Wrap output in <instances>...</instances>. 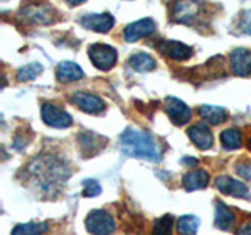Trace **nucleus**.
Masks as SVG:
<instances>
[{
	"label": "nucleus",
	"mask_w": 251,
	"mask_h": 235,
	"mask_svg": "<svg viewBox=\"0 0 251 235\" xmlns=\"http://www.w3.org/2000/svg\"><path fill=\"white\" fill-rule=\"evenodd\" d=\"M250 149H251V138H250Z\"/></svg>",
	"instance_id": "nucleus-33"
},
{
	"label": "nucleus",
	"mask_w": 251,
	"mask_h": 235,
	"mask_svg": "<svg viewBox=\"0 0 251 235\" xmlns=\"http://www.w3.org/2000/svg\"><path fill=\"white\" fill-rule=\"evenodd\" d=\"M237 235H251V221L247 223L245 226H242L240 231L237 232Z\"/></svg>",
	"instance_id": "nucleus-30"
},
{
	"label": "nucleus",
	"mask_w": 251,
	"mask_h": 235,
	"mask_svg": "<svg viewBox=\"0 0 251 235\" xmlns=\"http://www.w3.org/2000/svg\"><path fill=\"white\" fill-rule=\"evenodd\" d=\"M198 115L202 118L204 121L212 124V125H218L223 121H226L227 112L222 107H215V105H201L198 108Z\"/></svg>",
	"instance_id": "nucleus-18"
},
{
	"label": "nucleus",
	"mask_w": 251,
	"mask_h": 235,
	"mask_svg": "<svg viewBox=\"0 0 251 235\" xmlns=\"http://www.w3.org/2000/svg\"><path fill=\"white\" fill-rule=\"evenodd\" d=\"M47 231L46 223H25L16 226L11 235H41Z\"/></svg>",
	"instance_id": "nucleus-22"
},
{
	"label": "nucleus",
	"mask_w": 251,
	"mask_h": 235,
	"mask_svg": "<svg viewBox=\"0 0 251 235\" xmlns=\"http://www.w3.org/2000/svg\"><path fill=\"white\" fill-rule=\"evenodd\" d=\"M43 72V66L39 63H31V65L24 66L18 70V80L21 82H30Z\"/></svg>",
	"instance_id": "nucleus-26"
},
{
	"label": "nucleus",
	"mask_w": 251,
	"mask_h": 235,
	"mask_svg": "<svg viewBox=\"0 0 251 235\" xmlns=\"http://www.w3.org/2000/svg\"><path fill=\"white\" fill-rule=\"evenodd\" d=\"M129 66L133 70H138V72H149V70L155 69V60L148 53H133L129 58Z\"/></svg>",
	"instance_id": "nucleus-20"
},
{
	"label": "nucleus",
	"mask_w": 251,
	"mask_h": 235,
	"mask_svg": "<svg viewBox=\"0 0 251 235\" xmlns=\"http://www.w3.org/2000/svg\"><path fill=\"white\" fill-rule=\"evenodd\" d=\"M155 25L151 19H141V21H137L130 24L124 28V39L129 43H133V41H138V39L145 38L148 35H151L154 31Z\"/></svg>",
	"instance_id": "nucleus-13"
},
{
	"label": "nucleus",
	"mask_w": 251,
	"mask_h": 235,
	"mask_svg": "<svg viewBox=\"0 0 251 235\" xmlns=\"http://www.w3.org/2000/svg\"><path fill=\"white\" fill-rule=\"evenodd\" d=\"M209 180H210V176L207 171L196 169V171H192L184 176L182 184L187 191H195V190H200V188L207 187Z\"/></svg>",
	"instance_id": "nucleus-15"
},
{
	"label": "nucleus",
	"mask_w": 251,
	"mask_h": 235,
	"mask_svg": "<svg viewBox=\"0 0 251 235\" xmlns=\"http://www.w3.org/2000/svg\"><path fill=\"white\" fill-rule=\"evenodd\" d=\"M121 152L127 157H137L148 162H160L162 155L154 138L146 132L127 129L120 138Z\"/></svg>",
	"instance_id": "nucleus-1"
},
{
	"label": "nucleus",
	"mask_w": 251,
	"mask_h": 235,
	"mask_svg": "<svg viewBox=\"0 0 251 235\" xmlns=\"http://www.w3.org/2000/svg\"><path fill=\"white\" fill-rule=\"evenodd\" d=\"M66 2H68L69 5H73V6H75V5H80V3L86 2V0H66Z\"/></svg>",
	"instance_id": "nucleus-32"
},
{
	"label": "nucleus",
	"mask_w": 251,
	"mask_h": 235,
	"mask_svg": "<svg viewBox=\"0 0 251 235\" xmlns=\"http://www.w3.org/2000/svg\"><path fill=\"white\" fill-rule=\"evenodd\" d=\"M240 30L243 31V33L251 35V10L243 13L242 21H240Z\"/></svg>",
	"instance_id": "nucleus-28"
},
{
	"label": "nucleus",
	"mask_w": 251,
	"mask_h": 235,
	"mask_svg": "<svg viewBox=\"0 0 251 235\" xmlns=\"http://www.w3.org/2000/svg\"><path fill=\"white\" fill-rule=\"evenodd\" d=\"M201 13V0H176L173 18L177 22L192 24Z\"/></svg>",
	"instance_id": "nucleus-7"
},
{
	"label": "nucleus",
	"mask_w": 251,
	"mask_h": 235,
	"mask_svg": "<svg viewBox=\"0 0 251 235\" xmlns=\"http://www.w3.org/2000/svg\"><path fill=\"white\" fill-rule=\"evenodd\" d=\"M71 102H73L74 105H77V108H80L82 112L90 113V115H98L100 112H104V108H105V102L99 96L91 93H85V91L74 93L73 97H71Z\"/></svg>",
	"instance_id": "nucleus-5"
},
{
	"label": "nucleus",
	"mask_w": 251,
	"mask_h": 235,
	"mask_svg": "<svg viewBox=\"0 0 251 235\" xmlns=\"http://www.w3.org/2000/svg\"><path fill=\"white\" fill-rule=\"evenodd\" d=\"M83 77L82 68L73 61H63L58 65L57 69V78L60 82H75Z\"/></svg>",
	"instance_id": "nucleus-17"
},
{
	"label": "nucleus",
	"mask_w": 251,
	"mask_h": 235,
	"mask_svg": "<svg viewBox=\"0 0 251 235\" xmlns=\"http://www.w3.org/2000/svg\"><path fill=\"white\" fill-rule=\"evenodd\" d=\"M28 172L36 180L38 187L46 193H50L60 184H65V180L69 177L68 168L53 157H43L30 164Z\"/></svg>",
	"instance_id": "nucleus-2"
},
{
	"label": "nucleus",
	"mask_w": 251,
	"mask_h": 235,
	"mask_svg": "<svg viewBox=\"0 0 251 235\" xmlns=\"http://www.w3.org/2000/svg\"><path fill=\"white\" fill-rule=\"evenodd\" d=\"M222 143L223 147L227 151H234V149H239L242 146V135L239 130L235 129H227L222 133Z\"/></svg>",
	"instance_id": "nucleus-23"
},
{
	"label": "nucleus",
	"mask_w": 251,
	"mask_h": 235,
	"mask_svg": "<svg viewBox=\"0 0 251 235\" xmlns=\"http://www.w3.org/2000/svg\"><path fill=\"white\" fill-rule=\"evenodd\" d=\"M25 18L35 24H47L50 21L49 18V10H44L43 6H28L27 10H24Z\"/></svg>",
	"instance_id": "nucleus-24"
},
{
	"label": "nucleus",
	"mask_w": 251,
	"mask_h": 235,
	"mask_svg": "<svg viewBox=\"0 0 251 235\" xmlns=\"http://www.w3.org/2000/svg\"><path fill=\"white\" fill-rule=\"evenodd\" d=\"M78 143H80V147H82V151L86 157L94 155L104 147V143H100V137L96 135V133H93V132L82 133V135L78 137Z\"/></svg>",
	"instance_id": "nucleus-19"
},
{
	"label": "nucleus",
	"mask_w": 251,
	"mask_h": 235,
	"mask_svg": "<svg viewBox=\"0 0 251 235\" xmlns=\"http://www.w3.org/2000/svg\"><path fill=\"white\" fill-rule=\"evenodd\" d=\"M188 137L195 143V146L201 149V151H207V149L212 147L214 144V133L210 132V129L207 127V124L204 122H198L192 125L188 129Z\"/></svg>",
	"instance_id": "nucleus-11"
},
{
	"label": "nucleus",
	"mask_w": 251,
	"mask_h": 235,
	"mask_svg": "<svg viewBox=\"0 0 251 235\" xmlns=\"http://www.w3.org/2000/svg\"><path fill=\"white\" fill-rule=\"evenodd\" d=\"M163 108H165V113L168 115V118L176 125H184V124H187L188 121H190L192 110L188 108V105L184 104L180 99L167 97V99H165Z\"/></svg>",
	"instance_id": "nucleus-6"
},
{
	"label": "nucleus",
	"mask_w": 251,
	"mask_h": 235,
	"mask_svg": "<svg viewBox=\"0 0 251 235\" xmlns=\"http://www.w3.org/2000/svg\"><path fill=\"white\" fill-rule=\"evenodd\" d=\"M182 163L188 164V166H196V164H198V160H195V159H184Z\"/></svg>",
	"instance_id": "nucleus-31"
},
{
	"label": "nucleus",
	"mask_w": 251,
	"mask_h": 235,
	"mask_svg": "<svg viewBox=\"0 0 251 235\" xmlns=\"http://www.w3.org/2000/svg\"><path fill=\"white\" fill-rule=\"evenodd\" d=\"M82 27L93 30V31H99V33H108L112 27L115 25V19L112 14L108 13H102V14H86L80 19Z\"/></svg>",
	"instance_id": "nucleus-9"
},
{
	"label": "nucleus",
	"mask_w": 251,
	"mask_h": 235,
	"mask_svg": "<svg viewBox=\"0 0 251 235\" xmlns=\"http://www.w3.org/2000/svg\"><path fill=\"white\" fill-rule=\"evenodd\" d=\"M200 219L193 215H185L177 219V231L180 235H195L198 231Z\"/></svg>",
	"instance_id": "nucleus-21"
},
{
	"label": "nucleus",
	"mask_w": 251,
	"mask_h": 235,
	"mask_svg": "<svg viewBox=\"0 0 251 235\" xmlns=\"http://www.w3.org/2000/svg\"><path fill=\"white\" fill-rule=\"evenodd\" d=\"M88 55L93 61V65L98 69L108 70L116 65V49L107 44H93L88 49Z\"/></svg>",
	"instance_id": "nucleus-4"
},
{
	"label": "nucleus",
	"mask_w": 251,
	"mask_h": 235,
	"mask_svg": "<svg viewBox=\"0 0 251 235\" xmlns=\"http://www.w3.org/2000/svg\"><path fill=\"white\" fill-rule=\"evenodd\" d=\"M159 50L163 55H167L168 58L177 60V61L188 60L193 53L192 47H188V46L179 43V41H163L159 47Z\"/></svg>",
	"instance_id": "nucleus-14"
},
{
	"label": "nucleus",
	"mask_w": 251,
	"mask_h": 235,
	"mask_svg": "<svg viewBox=\"0 0 251 235\" xmlns=\"http://www.w3.org/2000/svg\"><path fill=\"white\" fill-rule=\"evenodd\" d=\"M237 174L242 176L243 179H251V168L247 164H239L237 166Z\"/></svg>",
	"instance_id": "nucleus-29"
},
{
	"label": "nucleus",
	"mask_w": 251,
	"mask_h": 235,
	"mask_svg": "<svg viewBox=\"0 0 251 235\" xmlns=\"http://www.w3.org/2000/svg\"><path fill=\"white\" fill-rule=\"evenodd\" d=\"M231 69L234 75L239 77H247L251 74V53L243 49V47H239V49L232 50L231 53Z\"/></svg>",
	"instance_id": "nucleus-12"
},
{
	"label": "nucleus",
	"mask_w": 251,
	"mask_h": 235,
	"mask_svg": "<svg viewBox=\"0 0 251 235\" xmlns=\"http://www.w3.org/2000/svg\"><path fill=\"white\" fill-rule=\"evenodd\" d=\"M86 231L93 235H113L116 223L105 210H93L85 219Z\"/></svg>",
	"instance_id": "nucleus-3"
},
{
	"label": "nucleus",
	"mask_w": 251,
	"mask_h": 235,
	"mask_svg": "<svg viewBox=\"0 0 251 235\" xmlns=\"http://www.w3.org/2000/svg\"><path fill=\"white\" fill-rule=\"evenodd\" d=\"M217 188L225 194L234 196V198H243V199H250V190L248 187L240 182V180H235L231 177L222 176L215 180Z\"/></svg>",
	"instance_id": "nucleus-10"
},
{
	"label": "nucleus",
	"mask_w": 251,
	"mask_h": 235,
	"mask_svg": "<svg viewBox=\"0 0 251 235\" xmlns=\"http://www.w3.org/2000/svg\"><path fill=\"white\" fill-rule=\"evenodd\" d=\"M173 226H175V219H173V216L165 215L154 223L152 235H173Z\"/></svg>",
	"instance_id": "nucleus-25"
},
{
	"label": "nucleus",
	"mask_w": 251,
	"mask_h": 235,
	"mask_svg": "<svg viewBox=\"0 0 251 235\" xmlns=\"http://www.w3.org/2000/svg\"><path fill=\"white\" fill-rule=\"evenodd\" d=\"M100 191H102V188L98 180H94V179L83 180V196H86V198H94V196H98Z\"/></svg>",
	"instance_id": "nucleus-27"
},
{
	"label": "nucleus",
	"mask_w": 251,
	"mask_h": 235,
	"mask_svg": "<svg viewBox=\"0 0 251 235\" xmlns=\"http://www.w3.org/2000/svg\"><path fill=\"white\" fill-rule=\"evenodd\" d=\"M41 116H43V121L47 125H50V127L65 129L73 124V118H71L69 113H66L65 110H61L57 105H52V104L43 105Z\"/></svg>",
	"instance_id": "nucleus-8"
},
{
	"label": "nucleus",
	"mask_w": 251,
	"mask_h": 235,
	"mask_svg": "<svg viewBox=\"0 0 251 235\" xmlns=\"http://www.w3.org/2000/svg\"><path fill=\"white\" fill-rule=\"evenodd\" d=\"M235 216L232 213V210L225 206L222 201H217L215 206V226L220 231H229L234 226Z\"/></svg>",
	"instance_id": "nucleus-16"
}]
</instances>
